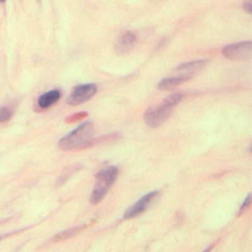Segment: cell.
<instances>
[{
  "instance_id": "cell-7",
  "label": "cell",
  "mask_w": 252,
  "mask_h": 252,
  "mask_svg": "<svg viewBox=\"0 0 252 252\" xmlns=\"http://www.w3.org/2000/svg\"><path fill=\"white\" fill-rule=\"evenodd\" d=\"M138 36L133 32H123L116 38L114 43V50L119 55H125L129 53L136 45Z\"/></svg>"
},
{
  "instance_id": "cell-13",
  "label": "cell",
  "mask_w": 252,
  "mask_h": 252,
  "mask_svg": "<svg viewBox=\"0 0 252 252\" xmlns=\"http://www.w3.org/2000/svg\"><path fill=\"white\" fill-rule=\"evenodd\" d=\"M242 7H243L244 11L247 14L250 15L252 13V2H251V0H244V2L242 4Z\"/></svg>"
},
{
  "instance_id": "cell-6",
  "label": "cell",
  "mask_w": 252,
  "mask_h": 252,
  "mask_svg": "<svg viewBox=\"0 0 252 252\" xmlns=\"http://www.w3.org/2000/svg\"><path fill=\"white\" fill-rule=\"evenodd\" d=\"M158 191H152L144 195L140 200H138L136 203H134L125 211L123 218L125 220H130L143 214L150 207L152 202L158 197Z\"/></svg>"
},
{
  "instance_id": "cell-3",
  "label": "cell",
  "mask_w": 252,
  "mask_h": 252,
  "mask_svg": "<svg viewBox=\"0 0 252 252\" xmlns=\"http://www.w3.org/2000/svg\"><path fill=\"white\" fill-rule=\"evenodd\" d=\"M118 175L116 166H108L100 170L95 177V184L91 194L90 201L93 205L99 203L115 182Z\"/></svg>"
},
{
  "instance_id": "cell-14",
  "label": "cell",
  "mask_w": 252,
  "mask_h": 252,
  "mask_svg": "<svg viewBox=\"0 0 252 252\" xmlns=\"http://www.w3.org/2000/svg\"><path fill=\"white\" fill-rule=\"evenodd\" d=\"M250 203H251V196H250V195H248V196L246 197V199L244 200V202L242 203L241 207H240V210H239V214H241L243 211H245V209H246L247 207H249Z\"/></svg>"
},
{
  "instance_id": "cell-5",
  "label": "cell",
  "mask_w": 252,
  "mask_h": 252,
  "mask_svg": "<svg viewBox=\"0 0 252 252\" xmlns=\"http://www.w3.org/2000/svg\"><path fill=\"white\" fill-rule=\"evenodd\" d=\"M95 84H83L76 86L67 98V103L70 105H79L90 100L96 94Z\"/></svg>"
},
{
  "instance_id": "cell-8",
  "label": "cell",
  "mask_w": 252,
  "mask_h": 252,
  "mask_svg": "<svg viewBox=\"0 0 252 252\" xmlns=\"http://www.w3.org/2000/svg\"><path fill=\"white\" fill-rule=\"evenodd\" d=\"M206 63H207V60L205 59L185 62L176 67L175 73L177 74V76L191 79L198 71H200L205 67Z\"/></svg>"
},
{
  "instance_id": "cell-10",
  "label": "cell",
  "mask_w": 252,
  "mask_h": 252,
  "mask_svg": "<svg viewBox=\"0 0 252 252\" xmlns=\"http://www.w3.org/2000/svg\"><path fill=\"white\" fill-rule=\"evenodd\" d=\"M188 78L185 77H181V76H175V77H168V78H163L159 81V83L158 84V88L160 90H172L174 88H176L177 86L187 82Z\"/></svg>"
},
{
  "instance_id": "cell-12",
  "label": "cell",
  "mask_w": 252,
  "mask_h": 252,
  "mask_svg": "<svg viewBox=\"0 0 252 252\" xmlns=\"http://www.w3.org/2000/svg\"><path fill=\"white\" fill-rule=\"evenodd\" d=\"M13 115V111L8 106H3L0 108V123L8 121Z\"/></svg>"
},
{
  "instance_id": "cell-4",
  "label": "cell",
  "mask_w": 252,
  "mask_h": 252,
  "mask_svg": "<svg viewBox=\"0 0 252 252\" xmlns=\"http://www.w3.org/2000/svg\"><path fill=\"white\" fill-rule=\"evenodd\" d=\"M222 55L231 61H245L252 55V42L239 41L225 45L221 50Z\"/></svg>"
},
{
  "instance_id": "cell-16",
  "label": "cell",
  "mask_w": 252,
  "mask_h": 252,
  "mask_svg": "<svg viewBox=\"0 0 252 252\" xmlns=\"http://www.w3.org/2000/svg\"><path fill=\"white\" fill-rule=\"evenodd\" d=\"M213 247H214V244H211V245H210L207 249H205L203 252H210V251L212 250V248H213Z\"/></svg>"
},
{
  "instance_id": "cell-15",
  "label": "cell",
  "mask_w": 252,
  "mask_h": 252,
  "mask_svg": "<svg viewBox=\"0 0 252 252\" xmlns=\"http://www.w3.org/2000/svg\"><path fill=\"white\" fill-rule=\"evenodd\" d=\"M87 115H88L87 113H77V114H75V115L69 117L70 119H68L67 121H68V122H74V121H77V120H79V119L84 118V117L87 116Z\"/></svg>"
},
{
  "instance_id": "cell-9",
  "label": "cell",
  "mask_w": 252,
  "mask_h": 252,
  "mask_svg": "<svg viewBox=\"0 0 252 252\" xmlns=\"http://www.w3.org/2000/svg\"><path fill=\"white\" fill-rule=\"evenodd\" d=\"M61 96V94L58 90H51L49 92H46L42 94L38 99H37V104L40 108L45 109L56 103Z\"/></svg>"
},
{
  "instance_id": "cell-17",
  "label": "cell",
  "mask_w": 252,
  "mask_h": 252,
  "mask_svg": "<svg viewBox=\"0 0 252 252\" xmlns=\"http://www.w3.org/2000/svg\"><path fill=\"white\" fill-rule=\"evenodd\" d=\"M5 1H6V0H0V2H1V3H3V2H5Z\"/></svg>"
},
{
  "instance_id": "cell-11",
  "label": "cell",
  "mask_w": 252,
  "mask_h": 252,
  "mask_svg": "<svg viewBox=\"0 0 252 252\" xmlns=\"http://www.w3.org/2000/svg\"><path fill=\"white\" fill-rule=\"evenodd\" d=\"M85 226H86V225H84V226H79V227L69 228V229H67V230H65V231H63V232H61V233H59V234L55 235V237H54V241L58 242V241L65 240V239H67V238H69V237H71V236H73V235L77 234V233H78L80 230H82V229H83V227H85Z\"/></svg>"
},
{
  "instance_id": "cell-2",
  "label": "cell",
  "mask_w": 252,
  "mask_h": 252,
  "mask_svg": "<svg viewBox=\"0 0 252 252\" xmlns=\"http://www.w3.org/2000/svg\"><path fill=\"white\" fill-rule=\"evenodd\" d=\"M94 144L92 122H84L59 141V148L64 151L88 149Z\"/></svg>"
},
{
  "instance_id": "cell-1",
  "label": "cell",
  "mask_w": 252,
  "mask_h": 252,
  "mask_svg": "<svg viewBox=\"0 0 252 252\" xmlns=\"http://www.w3.org/2000/svg\"><path fill=\"white\" fill-rule=\"evenodd\" d=\"M183 94L174 93L166 96L160 104L148 108L144 114L145 123L151 128L160 126L167 120L173 108L183 99Z\"/></svg>"
}]
</instances>
